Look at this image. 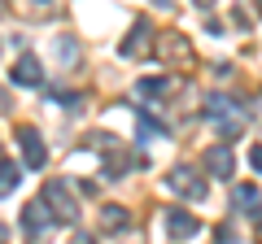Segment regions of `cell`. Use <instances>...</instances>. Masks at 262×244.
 I'll list each match as a JSON object with an SVG mask.
<instances>
[{"label": "cell", "mask_w": 262, "mask_h": 244, "mask_svg": "<svg viewBox=\"0 0 262 244\" xmlns=\"http://www.w3.org/2000/svg\"><path fill=\"white\" fill-rule=\"evenodd\" d=\"M44 201H48V209H53L57 223H66V227L79 223V205H75V197H70V179H53L44 188Z\"/></svg>", "instance_id": "cell-1"}, {"label": "cell", "mask_w": 262, "mask_h": 244, "mask_svg": "<svg viewBox=\"0 0 262 244\" xmlns=\"http://www.w3.org/2000/svg\"><path fill=\"white\" fill-rule=\"evenodd\" d=\"M166 192H175V197H184V201H206V179L196 175L192 166H175V170H166Z\"/></svg>", "instance_id": "cell-2"}, {"label": "cell", "mask_w": 262, "mask_h": 244, "mask_svg": "<svg viewBox=\"0 0 262 244\" xmlns=\"http://www.w3.org/2000/svg\"><path fill=\"white\" fill-rule=\"evenodd\" d=\"M162 227H166V235H170L175 244H184V240H192V235H201V223H196L188 209H175V205L162 214Z\"/></svg>", "instance_id": "cell-3"}, {"label": "cell", "mask_w": 262, "mask_h": 244, "mask_svg": "<svg viewBox=\"0 0 262 244\" xmlns=\"http://www.w3.org/2000/svg\"><path fill=\"white\" fill-rule=\"evenodd\" d=\"M18 149H22V166L27 170H44L48 149H44V140H39L35 127H18Z\"/></svg>", "instance_id": "cell-4"}, {"label": "cell", "mask_w": 262, "mask_h": 244, "mask_svg": "<svg viewBox=\"0 0 262 244\" xmlns=\"http://www.w3.org/2000/svg\"><path fill=\"white\" fill-rule=\"evenodd\" d=\"M201 166H206L214 179H232V170H236V157H232V149H227V140L201 153Z\"/></svg>", "instance_id": "cell-5"}, {"label": "cell", "mask_w": 262, "mask_h": 244, "mask_svg": "<svg viewBox=\"0 0 262 244\" xmlns=\"http://www.w3.org/2000/svg\"><path fill=\"white\" fill-rule=\"evenodd\" d=\"M57 218H53V209H48V201L39 197V201H31L27 209H22V231L27 235H39V231H48Z\"/></svg>", "instance_id": "cell-6"}, {"label": "cell", "mask_w": 262, "mask_h": 244, "mask_svg": "<svg viewBox=\"0 0 262 244\" xmlns=\"http://www.w3.org/2000/svg\"><path fill=\"white\" fill-rule=\"evenodd\" d=\"M13 83L18 87H44V66H39L31 53H22L18 66H13Z\"/></svg>", "instance_id": "cell-7"}, {"label": "cell", "mask_w": 262, "mask_h": 244, "mask_svg": "<svg viewBox=\"0 0 262 244\" xmlns=\"http://www.w3.org/2000/svg\"><path fill=\"white\" fill-rule=\"evenodd\" d=\"M149 44H153V31L144 27V22H136V27H131V35L122 39V48H118V53L127 57V61H136V57H144V53H149Z\"/></svg>", "instance_id": "cell-8"}, {"label": "cell", "mask_w": 262, "mask_h": 244, "mask_svg": "<svg viewBox=\"0 0 262 244\" xmlns=\"http://www.w3.org/2000/svg\"><path fill=\"white\" fill-rule=\"evenodd\" d=\"M232 205H236V214L262 218V197H258V188H253V183H241V188L232 192Z\"/></svg>", "instance_id": "cell-9"}, {"label": "cell", "mask_w": 262, "mask_h": 244, "mask_svg": "<svg viewBox=\"0 0 262 244\" xmlns=\"http://www.w3.org/2000/svg\"><path fill=\"white\" fill-rule=\"evenodd\" d=\"M136 118H140V140H166V135H170V127L162 118H153L149 109H140Z\"/></svg>", "instance_id": "cell-10"}, {"label": "cell", "mask_w": 262, "mask_h": 244, "mask_svg": "<svg viewBox=\"0 0 262 244\" xmlns=\"http://www.w3.org/2000/svg\"><path fill=\"white\" fill-rule=\"evenodd\" d=\"M131 227V214L122 205H105L101 209V231H127Z\"/></svg>", "instance_id": "cell-11"}, {"label": "cell", "mask_w": 262, "mask_h": 244, "mask_svg": "<svg viewBox=\"0 0 262 244\" xmlns=\"http://www.w3.org/2000/svg\"><path fill=\"white\" fill-rule=\"evenodd\" d=\"M206 113H210V118H241V105L227 101V96H210V101H206Z\"/></svg>", "instance_id": "cell-12"}, {"label": "cell", "mask_w": 262, "mask_h": 244, "mask_svg": "<svg viewBox=\"0 0 262 244\" xmlns=\"http://www.w3.org/2000/svg\"><path fill=\"white\" fill-rule=\"evenodd\" d=\"M27 166H13V161H0V197H9L13 188H18V179Z\"/></svg>", "instance_id": "cell-13"}, {"label": "cell", "mask_w": 262, "mask_h": 244, "mask_svg": "<svg viewBox=\"0 0 262 244\" xmlns=\"http://www.w3.org/2000/svg\"><path fill=\"white\" fill-rule=\"evenodd\" d=\"M170 87H175V83L158 75V79H140V83H136V92H140V96H166Z\"/></svg>", "instance_id": "cell-14"}, {"label": "cell", "mask_w": 262, "mask_h": 244, "mask_svg": "<svg viewBox=\"0 0 262 244\" xmlns=\"http://www.w3.org/2000/svg\"><path fill=\"white\" fill-rule=\"evenodd\" d=\"M48 101H57L61 109H79V101H83V96H79V92H61V87H57V92H48Z\"/></svg>", "instance_id": "cell-15"}, {"label": "cell", "mask_w": 262, "mask_h": 244, "mask_svg": "<svg viewBox=\"0 0 262 244\" xmlns=\"http://www.w3.org/2000/svg\"><path fill=\"white\" fill-rule=\"evenodd\" d=\"M57 53H61V66H75L79 44H75V39H57Z\"/></svg>", "instance_id": "cell-16"}, {"label": "cell", "mask_w": 262, "mask_h": 244, "mask_svg": "<svg viewBox=\"0 0 262 244\" xmlns=\"http://www.w3.org/2000/svg\"><path fill=\"white\" fill-rule=\"evenodd\" d=\"M88 144H92L96 153H110V149H118V140H114L110 131H96V135H92V140H88Z\"/></svg>", "instance_id": "cell-17"}, {"label": "cell", "mask_w": 262, "mask_h": 244, "mask_svg": "<svg viewBox=\"0 0 262 244\" xmlns=\"http://www.w3.org/2000/svg\"><path fill=\"white\" fill-rule=\"evenodd\" d=\"M249 161H253V170H258V175H262V144H258V149L249 153Z\"/></svg>", "instance_id": "cell-18"}, {"label": "cell", "mask_w": 262, "mask_h": 244, "mask_svg": "<svg viewBox=\"0 0 262 244\" xmlns=\"http://www.w3.org/2000/svg\"><path fill=\"white\" fill-rule=\"evenodd\" d=\"M5 109H9V96H5V87H0V113H5Z\"/></svg>", "instance_id": "cell-19"}, {"label": "cell", "mask_w": 262, "mask_h": 244, "mask_svg": "<svg viewBox=\"0 0 262 244\" xmlns=\"http://www.w3.org/2000/svg\"><path fill=\"white\" fill-rule=\"evenodd\" d=\"M5 235H9V227H5V223H0V244H5Z\"/></svg>", "instance_id": "cell-20"}, {"label": "cell", "mask_w": 262, "mask_h": 244, "mask_svg": "<svg viewBox=\"0 0 262 244\" xmlns=\"http://www.w3.org/2000/svg\"><path fill=\"white\" fill-rule=\"evenodd\" d=\"M196 5H201V9H210V5H214V0H196Z\"/></svg>", "instance_id": "cell-21"}, {"label": "cell", "mask_w": 262, "mask_h": 244, "mask_svg": "<svg viewBox=\"0 0 262 244\" xmlns=\"http://www.w3.org/2000/svg\"><path fill=\"white\" fill-rule=\"evenodd\" d=\"M153 5H162V9H166V5H170V0H153Z\"/></svg>", "instance_id": "cell-22"}, {"label": "cell", "mask_w": 262, "mask_h": 244, "mask_svg": "<svg viewBox=\"0 0 262 244\" xmlns=\"http://www.w3.org/2000/svg\"><path fill=\"white\" fill-rule=\"evenodd\" d=\"M258 9H262V0H258Z\"/></svg>", "instance_id": "cell-23"}]
</instances>
